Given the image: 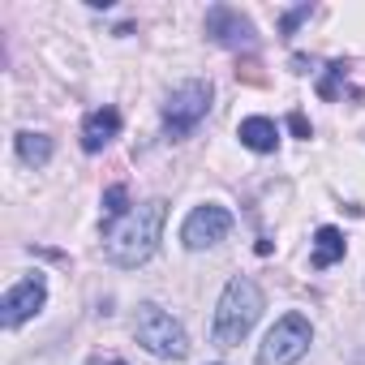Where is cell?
Here are the masks:
<instances>
[{
	"label": "cell",
	"mask_w": 365,
	"mask_h": 365,
	"mask_svg": "<svg viewBox=\"0 0 365 365\" xmlns=\"http://www.w3.org/2000/svg\"><path fill=\"white\" fill-rule=\"evenodd\" d=\"M163 224H168V202H163V198H150V202H142V207L133 202L129 215L103 224V254H108V262H112V267H125V271L150 262L155 250H159Z\"/></svg>",
	"instance_id": "cell-1"
},
{
	"label": "cell",
	"mask_w": 365,
	"mask_h": 365,
	"mask_svg": "<svg viewBox=\"0 0 365 365\" xmlns=\"http://www.w3.org/2000/svg\"><path fill=\"white\" fill-rule=\"evenodd\" d=\"M262 309H267V297H262L258 279L232 275V279L224 284V292H220L215 322H211V339H215L220 348H237V344L254 331V322L262 318Z\"/></svg>",
	"instance_id": "cell-2"
},
{
	"label": "cell",
	"mask_w": 365,
	"mask_h": 365,
	"mask_svg": "<svg viewBox=\"0 0 365 365\" xmlns=\"http://www.w3.org/2000/svg\"><path fill=\"white\" fill-rule=\"evenodd\" d=\"M133 339L159 356V361H185L190 356V335L168 309H159L155 301H142L138 314H133Z\"/></svg>",
	"instance_id": "cell-3"
},
{
	"label": "cell",
	"mask_w": 365,
	"mask_h": 365,
	"mask_svg": "<svg viewBox=\"0 0 365 365\" xmlns=\"http://www.w3.org/2000/svg\"><path fill=\"white\" fill-rule=\"evenodd\" d=\"M314 344V327L305 314H284L258 344V365H297Z\"/></svg>",
	"instance_id": "cell-4"
},
{
	"label": "cell",
	"mask_w": 365,
	"mask_h": 365,
	"mask_svg": "<svg viewBox=\"0 0 365 365\" xmlns=\"http://www.w3.org/2000/svg\"><path fill=\"white\" fill-rule=\"evenodd\" d=\"M207 112H211V82H202V78L180 82V86L163 99V129H168V138L194 133Z\"/></svg>",
	"instance_id": "cell-5"
},
{
	"label": "cell",
	"mask_w": 365,
	"mask_h": 365,
	"mask_svg": "<svg viewBox=\"0 0 365 365\" xmlns=\"http://www.w3.org/2000/svg\"><path fill=\"white\" fill-rule=\"evenodd\" d=\"M228 232H232V211L220 207V202L194 207V211L185 215V224H180V241H185V250H194V254L220 245Z\"/></svg>",
	"instance_id": "cell-6"
},
{
	"label": "cell",
	"mask_w": 365,
	"mask_h": 365,
	"mask_svg": "<svg viewBox=\"0 0 365 365\" xmlns=\"http://www.w3.org/2000/svg\"><path fill=\"white\" fill-rule=\"evenodd\" d=\"M43 305H48V279H43V275H31V279L14 284V288L5 292V301H0V327L14 331V327L31 322Z\"/></svg>",
	"instance_id": "cell-7"
},
{
	"label": "cell",
	"mask_w": 365,
	"mask_h": 365,
	"mask_svg": "<svg viewBox=\"0 0 365 365\" xmlns=\"http://www.w3.org/2000/svg\"><path fill=\"white\" fill-rule=\"evenodd\" d=\"M207 35H211L215 43H224V48H254V43H258L254 22L241 18V9H232V5H215V9L207 14Z\"/></svg>",
	"instance_id": "cell-8"
},
{
	"label": "cell",
	"mask_w": 365,
	"mask_h": 365,
	"mask_svg": "<svg viewBox=\"0 0 365 365\" xmlns=\"http://www.w3.org/2000/svg\"><path fill=\"white\" fill-rule=\"evenodd\" d=\"M116 133H120V112H116V108H95V112L82 120V150H86V155H99Z\"/></svg>",
	"instance_id": "cell-9"
},
{
	"label": "cell",
	"mask_w": 365,
	"mask_h": 365,
	"mask_svg": "<svg viewBox=\"0 0 365 365\" xmlns=\"http://www.w3.org/2000/svg\"><path fill=\"white\" fill-rule=\"evenodd\" d=\"M237 138H241V146H250L258 155H271L279 146V125L271 116H245L241 129H237Z\"/></svg>",
	"instance_id": "cell-10"
},
{
	"label": "cell",
	"mask_w": 365,
	"mask_h": 365,
	"mask_svg": "<svg viewBox=\"0 0 365 365\" xmlns=\"http://www.w3.org/2000/svg\"><path fill=\"white\" fill-rule=\"evenodd\" d=\"M344 258V232L335 228V224H322L318 232H314V254H309V267L314 271H327V267H335Z\"/></svg>",
	"instance_id": "cell-11"
},
{
	"label": "cell",
	"mask_w": 365,
	"mask_h": 365,
	"mask_svg": "<svg viewBox=\"0 0 365 365\" xmlns=\"http://www.w3.org/2000/svg\"><path fill=\"white\" fill-rule=\"evenodd\" d=\"M14 146H18V159L26 163V168H43L48 159H52V138L48 133H35V129H22L18 138H14Z\"/></svg>",
	"instance_id": "cell-12"
},
{
	"label": "cell",
	"mask_w": 365,
	"mask_h": 365,
	"mask_svg": "<svg viewBox=\"0 0 365 365\" xmlns=\"http://www.w3.org/2000/svg\"><path fill=\"white\" fill-rule=\"evenodd\" d=\"M129 211H133L129 190H125V185H112V190L103 194V215H108V224H112V220H120V215H129Z\"/></svg>",
	"instance_id": "cell-13"
},
{
	"label": "cell",
	"mask_w": 365,
	"mask_h": 365,
	"mask_svg": "<svg viewBox=\"0 0 365 365\" xmlns=\"http://www.w3.org/2000/svg\"><path fill=\"white\" fill-rule=\"evenodd\" d=\"M309 14H314V5H297V9H288V14H284V26H279V35H297V26H301V22H309Z\"/></svg>",
	"instance_id": "cell-14"
},
{
	"label": "cell",
	"mask_w": 365,
	"mask_h": 365,
	"mask_svg": "<svg viewBox=\"0 0 365 365\" xmlns=\"http://www.w3.org/2000/svg\"><path fill=\"white\" fill-rule=\"evenodd\" d=\"M339 73H344V61L327 65V78H322V86H318V91H322V99H335V78H339Z\"/></svg>",
	"instance_id": "cell-15"
},
{
	"label": "cell",
	"mask_w": 365,
	"mask_h": 365,
	"mask_svg": "<svg viewBox=\"0 0 365 365\" xmlns=\"http://www.w3.org/2000/svg\"><path fill=\"white\" fill-rule=\"evenodd\" d=\"M288 129H292L297 138H309V133H314V129H309V120H305L301 112H292V116H288Z\"/></svg>",
	"instance_id": "cell-16"
}]
</instances>
